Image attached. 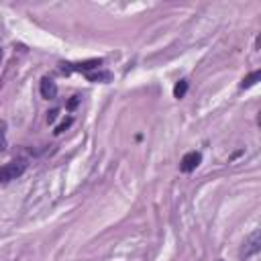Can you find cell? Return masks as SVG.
Segmentation results:
<instances>
[{"mask_svg":"<svg viewBox=\"0 0 261 261\" xmlns=\"http://www.w3.org/2000/svg\"><path fill=\"white\" fill-rule=\"evenodd\" d=\"M27 171V159H12L0 167V184L12 181Z\"/></svg>","mask_w":261,"mask_h":261,"instance_id":"1","label":"cell"},{"mask_svg":"<svg viewBox=\"0 0 261 261\" xmlns=\"http://www.w3.org/2000/svg\"><path fill=\"white\" fill-rule=\"evenodd\" d=\"M259 249H261V234H259V230H253V232L245 239V243H243L241 259H249V257L257 255V253H259Z\"/></svg>","mask_w":261,"mask_h":261,"instance_id":"2","label":"cell"},{"mask_svg":"<svg viewBox=\"0 0 261 261\" xmlns=\"http://www.w3.org/2000/svg\"><path fill=\"white\" fill-rule=\"evenodd\" d=\"M200 161H202V153H200V151H190V153H186V155L181 157L179 169H181L184 173H190V171H194V169L200 165Z\"/></svg>","mask_w":261,"mask_h":261,"instance_id":"3","label":"cell"},{"mask_svg":"<svg viewBox=\"0 0 261 261\" xmlns=\"http://www.w3.org/2000/svg\"><path fill=\"white\" fill-rule=\"evenodd\" d=\"M39 90H41V96L47 98V100H53V98L57 96V86H55V82L49 80V77H43V80H41Z\"/></svg>","mask_w":261,"mask_h":261,"instance_id":"4","label":"cell"},{"mask_svg":"<svg viewBox=\"0 0 261 261\" xmlns=\"http://www.w3.org/2000/svg\"><path fill=\"white\" fill-rule=\"evenodd\" d=\"M259 77H261V71H253V73H249V75L241 82V88H251L253 84H257Z\"/></svg>","mask_w":261,"mask_h":261,"instance_id":"5","label":"cell"},{"mask_svg":"<svg viewBox=\"0 0 261 261\" xmlns=\"http://www.w3.org/2000/svg\"><path fill=\"white\" fill-rule=\"evenodd\" d=\"M186 92H188V82H186V80H179V82L175 84V88H173V96H175V98H184Z\"/></svg>","mask_w":261,"mask_h":261,"instance_id":"6","label":"cell"},{"mask_svg":"<svg viewBox=\"0 0 261 261\" xmlns=\"http://www.w3.org/2000/svg\"><path fill=\"white\" fill-rule=\"evenodd\" d=\"M6 122L4 120H0V153H4L6 151Z\"/></svg>","mask_w":261,"mask_h":261,"instance_id":"7","label":"cell"},{"mask_svg":"<svg viewBox=\"0 0 261 261\" xmlns=\"http://www.w3.org/2000/svg\"><path fill=\"white\" fill-rule=\"evenodd\" d=\"M69 124H71V118H67V120H65V122H61V124H59V126H57V128H55V133H61V130H63V128H65V126H69Z\"/></svg>","mask_w":261,"mask_h":261,"instance_id":"8","label":"cell"},{"mask_svg":"<svg viewBox=\"0 0 261 261\" xmlns=\"http://www.w3.org/2000/svg\"><path fill=\"white\" fill-rule=\"evenodd\" d=\"M55 116H57V110H51V112H49V116H47V120H49V122H53V120H55Z\"/></svg>","mask_w":261,"mask_h":261,"instance_id":"9","label":"cell"},{"mask_svg":"<svg viewBox=\"0 0 261 261\" xmlns=\"http://www.w3.org/2000/svg\"><path fill=\"white\" fill-rule=\"evenodd\" d=\"M0 57H2V49H0Z\"/></svg>","mask_w":261,"mask_h":261,"instance_id":"10","label":"cell"},{"mask_svg":"<svg viewBox=\"0 0 261 261\" xmlns=\"http://www.w3.org/2000/svg\"><path fill=\"white\" fill-rule=\"evenodd\" d=\"M218 261H222V259H218Z\"/></svg>","mask_w":261,"mask_h":261,"instance_id":"11","label":"cell"}]
</instances>
